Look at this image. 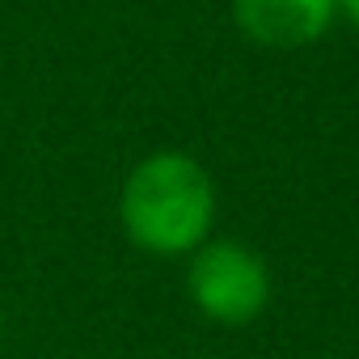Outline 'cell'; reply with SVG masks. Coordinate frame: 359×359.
<instances>
[{
    "mask_svg": "<svg viewBox=\"0 0 359 359\" xmlns=\"http://www.w3.org/2000/svg\"><path fill=\"white\" fill-rule=\"evenodd\" d=\"M191 300L220 325H245L266 309L271 275L254 250L216 241L203 245L191 262Z\"/></svg>",
    "mask_w": 359,
    "mask_h": 359,
    "instance_id": "2",
    "label": "cell"
},
{
    "mask_svg": "<svg viewBox=\"0 0 359 359\" xmlns=\"http://www.w3.org/2000/svg\"><path fill=\"white\" fill-rule=\"evenodd\" d=\"M212 212V177L182 152H156L140 161L123 187V229L148 254H187L203 245Z\"/></svg>",
    "mask_w": 359,
    "mask_h": 359,
    "instance_id": "1",
    "label": "cell"
},
{
    "mask_svg": "<svg viewBox=\"0 0 359 359\" xmlns=\"http://www.w3.org/2000/svg\"><path fill=\"white\" fill-rule=\"evenodd\" d=\"M338 0H233L237 26L262 47H304L334 22Z\"/></svg>",
    "mask_w": 359,
    "mask_h": 359,
    "instance_id": "3",
    "label": "cell"
},
{
    "mask_svg": "<svg viewBox=\"0 0 359 359\" xmlns=\"http://www.w3.org/2000/svg\"><path fill=\"white\" fill-rule=\"evenodd\" d=\"M0 330H5V321H0Z\"/></svg>",
    "mask_w": 359,
    "mask_h": 359,
    "instance_id": "5",
    "label": "cell"
},
{
    "mask_svg": "<svg viewBox=\"0 0 359 359\" xmlns=\"http://www.w3.org/2000/svg\"><path fill=\"white\" fill-rule=\"evenodd\" d=\"M338 5H342V13H346L355 26H359V0H338Z\"/></svg>",
    "mask_w": 359,
    "mask_h": 359,
    "instance_id": "4",
    "label": "cell"
}]
</instances>
